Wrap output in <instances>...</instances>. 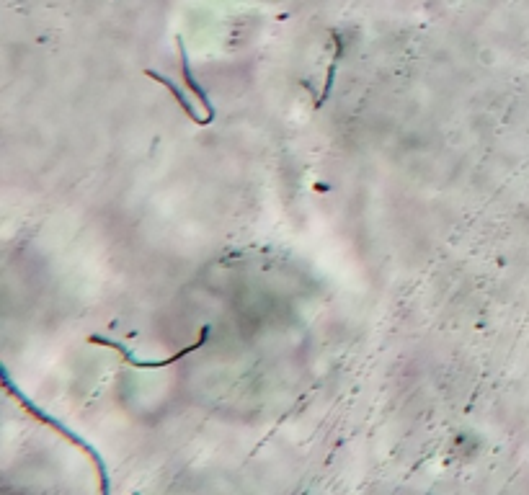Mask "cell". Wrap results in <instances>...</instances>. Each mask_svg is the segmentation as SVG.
Segmentation results:
<instances>
[{
    "instance_id": "6da1fadb",
    "label": "cell",
    "mask_w": 529,
    "mask_h": 495,
    "mask_svg": "<svg viewBox=\"0 0 529 495\" xmlns=\"http://www.w3.org/2000/svg\"><path fill=\"white\" fill-rule=\"evenodd\" d=\"M179 49H181V70H184V80H186V83H189L191 91L197 93L199 101H202V106H204V109H207V114H210V119H212V117H215V111H212L210 96H207V93L202 91V86H199L197 80H194V75H191V70H189V60H186V52H184V44H179Z\"/></svg>"
},
{
    "instance_id": "7a4b0ae2",
    "label": "cell",
    "mask_w": 529,
    "mask_h": 495,
    "mask_svg": "<svg viewBox=\"0 0 529 495\" xmlns=\"http://www.w3.org/2000/svg\"><path fill=\"white\" fill-rule=\"evenodd\" d=\"M150 78L160 80V83H163V86H166V88H171V91H173V96L179 98V104H181V109H184V111H186V114H189V117H191V119H194V122H197V124H202V127H204V119H199V117H197V114H194V111H191L189 101H186V98H184V96H181V93H179V91H176V88H173V83H171V80H168V78H163V75H158V73H150Z\"/></svg>"
}]
</instances>
